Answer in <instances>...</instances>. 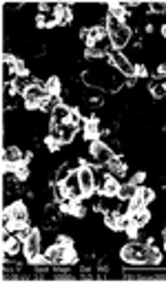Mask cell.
Wrapping results in <instances>:
<instances>
[{
	"label": "cell",
	"instance_id": "cell-1",
	"mask_svg": "<svg viewBox=\"0 0 166 283\" xmlns=\"http://www.w3.org/2000/svg\"><path fill=\"white\" fill-rule=\"evenodd\" d=\"M148 252H151V243L131 241V243H126V246L120 250V257H122V261H124V263H131V265H146Z\"/></svg>",
	"mask_w": 166,
	"mask_h": 283
},
{
	"label": "cell",
	"instance_id": "cell-2",
	"mask_svg": "<svg viewBox=\"0 0 166 283\" xmlns=\"http://www.w3.org/2000/svg\"><path fill=\"white\" fill-rule=\"evenodd\" d=\"M27 221H29V210H27V206L22 202L11 204V206L5 210V228L16 230V228H20V226H25Z\"/></svg>",
	"mask_w": 166,
	"mask_h": 283
},
{
	"label": "cell",
	"instance_id": "cell-3",
	"mask_svg": "<svg viewBox=\"0 0 166 283\" xmlns=\"http://www.w3.org/2000/svg\"><path fill=\"white\" fill-rule=\"evenodd\" d=\"M22 252H25V259L31 265L36 261H40V257H42V235H40V230H31V235L25 239V243H22Z\"/></svg>",
	"mask_w": 166,
	"mask_h": 283
},
{
	"label": "cell",
	"instance_id": "cell-4",
	"mask_svg": "<svg viewBox=\"0 0 166 283\" xmlns=\"http://www.w3.org/2000/svg\"><path fill=\"white\" fill-rule=\"evenodd\" d=\"M22 98H25L27 109H40L44 100H49L51 96H49V91H47V86H44V84H40V82H33V84H29L25 88Z\"/></svg>",
	"mask_w": 166,
	"mask_h": 283
},
{
	"label": "cell",
	"instance_id": "cell-5",
	"mask_svg": "<svg viewBox=\"0 0 166 283\" xmlns=\"http://www.w3.org/2000/svg\"><path fill=\"white\" fill-rule=\"evenodd\" d=\"M89 153H91L93 164H96V166H107V164L111 162V159L115 157L113 148H111L109 144L100 142V140H93L91 144H89Z\"/></svg>",
	"mask_w": 166,
	"mask_h": 283
},
{
	"label": "cell",
	"instance_id": "cell-6",
	"mask_svg": "<svg viewBox=\"0 0 166 283\" xmlns=\"http://www.w3.org/2000/svg\"><path fill=\"white\" fill-rule=\"evenodd\" d=\"M109 64L115 66V69L120 71L124 77H135V64L131 62L129 58H126L122 51H118V49H111L109 53Z\"/></svg>",
	"mask_w": 166,
	"mask_h": 283
},
{
	"label": "cell",
	"instance_id": "cell-7",
	"mask_svg": "<svg viewBox=\"0 0 166 283\" xmlns=\"http://www.w3.org/2000/svg\"><path fill=\"white\" fill-rule=\"evenodd\" d=\"M77 177H80V186L85 191V197H91L93 193L98 191V177H96V170L93 166H80L77 168Z\"/></svg>",
	"mask_w": 166,
	"mask_h": 283
},
{
	"label": "cell",
	"instance_id": "cell-8",
	"mask_svg": "<svg viewBox=\"0 0 166 283\" xmlns=\"http://www.w3.org/2000/svg\"><path fill=\"white\" fill-rule=\"evenodd\" d=\"M62 188H64V199H73V202H80L85 199V191L80 186V177H77V170H73L66 179L62 181Z\"/></svg>",
	"mask_w": 166,
	"mask_h": 283
},
{
	"label": "cell",
	"instance_id": "cell-9",
	"mask_svg": "<svg viewBox=\"0 0 166 283\" xmlns=\"http://www.w3.org/2000/svg\"><path fill=\"white\" fill-rule=\"evenodd\" d=\"M27 157H29V155H25L18 146H7L5 148V153H3L5 170H14V168H18V166L27 164Z\"/></svg>",
	"mask_w": 166,
	"mask_h": 283
},
{
	"label": "cell",
	"instance_id": "cell-10",
	"mask_svg": "<svg viewBox=\"0 0 166 283\" xmlns=\"http://www.w3.org/2000/svg\"><path fill=\"white\" fill-rule=\"evenodd\" d=\"M131 36H133L131 27L124 22V25H122L120 29L113 33V36H109V42H111V47H113V49H118V51H122V49H124L126 44L131 42Z\"/></svg>",
	"mask_w": 166,
	"mask_h": 283
},
{
	"label": "cell",
	"instance_id": "cell-11",
	"mask_svg": "<svg viewBox=\"0 0 166 283\" xmlns=\"http://www.w3.org/2000/svg\"><path fill=\"white\" fill-rule=\"evenodd\" d=\"M71 113H73V109L69 107V104H62V102H58L53 107L51 111V124H66V122L71 120Z\"/></svg>",
	"mask_w": 166,
	"mask_h": 283
},
{
	"label": "cell",
	"instance_id": "cell-12",
	"mask_svg": "<svg viewBox=\"0 0 166 283\" xmlns=\"http://www.w3.org/2000/svg\"><path fill=\"white\" fill-rule=\"evenodd\" d=\"M120 181H118V177H113V175H107L104 177V181H102V186H98V191L102 193V195H107V197H115L118 195V191H120Z\"/></svg>",
	"mask_w": 166,
	"mask_h": 283
},
{
	"label": "cell",
	"instance_id": "cell-13",
	"mask_svg": "<svg viewBox=\"0 0 166 283\" xmlns=\"http://www.w3.org/2000/svg\"><path fill=\"white\" fill-rule=\"evenodd\" d=\"M22 248V241L18 237H11L9 232H5V243H3V250L5 254H9V257H14V254H18Z\"/></svg>",
	"mask_w": 166,
	"mask_h": 283
},
{
	"label": "cell",
	"instance_id": "cell-14",
	"mask_svg": "<svg viewBox=\"0 0 166 283\" xmlns=\"http://www.w3.org/2000/svg\"><path fill=\"white\" fill-rule=\"evenodd\" d=\"M85 137L89 142H93V140H100V133H102V129H100V122L98 118H91V120H87L85 124Z\"/></svg>",
	"mask_w": 166,
	"mask_h": 283
},
{
	"label": "cell",
	"instance_id": "cell-15",
	"mask_svg": "<svg viewBox=\"0 0 166 283\" xmlns=\"http://www.w3.org/2000/svg\"><path fill=\"white\" fill-rule=\"evenodd\" d=\"M137 191H140V186H135L133 181H129V184H122L120 186V191H118V195H115V197H118L120 202H129V199H133L137 195Z\"/></svg>",
	"mask_w": 166,
	"mask_h": 283
},
{
	"label": "cell",
	"instance_id": "cell-16",
	"mask_svg": "<svg viewBox=\"0 0 166 283\" xmlns=\"http://www.w3.org/2000/svg\"><path fill=\"white\" fill-rule=\"evenodd\" d=\"M131 221L137 226V228H144V226L151 221V213H148V206L142 208V210H137V213H133V215H131Z\"/></svg>",
	"mask_w": 166,
	"mask_h": 283
},
{
	"label": "cell",
	"instance_id": "cell-17",
	"mask_svg": "<svg viewBox=\"0 0 166 283\" xmlns=\"http://www.w3.org/2000/svg\"><path fill=\"white\" fill-rule=\"evenodd\" d=\"M148 93H151L155 100H164L166 98V80H155V82H151Z\"/></svg>",
	"mask_w": 166,
	"mask_h": 283
},
{
	"label": "cell",
	"instance_id": "cell-18",
	"mask_svg": "<svg viewBox=\"0 0 166 283\" xmlns=\"http://www.w3.org/2000/svg\"><path fill=\"white\" fill-rule=\"evenodd\" d=\"M55 18H58V25H69V22L73 20V14H71V9L66 7V5H58Z\"/></svg>",
	"mask_w": 166,
	"mask_h": 283
},
{
	"label": "cell",
	"instance_id": "cell-19",
	"mask_svg": "<svg viewBox=\"0 0 166 283\" xmlns=\"http://www.w3.org/2000/svg\"><path fill=\"white\" fill-rule=\"evenodd\" d=\"M142 208H146V202L142 199L140 191H137V195L133 197V199H129V210H126V213L133 215V213H137V210H142Z\"/></svg>",
	"mask_w": 166,
	"mask_h": 283
},
{
	"label": "cell",
	"instance_id": "cell-20",
	"mask_svg": "<svg viewBox=\"0 0 166 283\" xmlns=\"http://www.w3.org/2000/svg\"><path fill=\"white\" fill-rule=\"evenodd\" d=\"M44 86H47V91H49V96H53V98H58V93H60V77H49L47 82H44Z\"/></svg>",
	"mask_w": 166,
	"mask_h": 283
},
{
	"label": "cell",
	"instance_id": "cell-21",
	"mask_svg": "<svg viewBox=\"0 0 166 283\" xmlns=\"http://www.w3.org/2000/svg\"><path fill=\"white\" fill-rule=\"evenodd\" d=\"M140 195H142V199L146 202V206H148V204L155 199V191L153 188H146V186H140Z\"/></svg>",
	"mask_w": 166,
	"mask_h": 283
},
{
	"label": "cell",
	"instance_id": "cell-22",
	"mask_svg": "<svg viewBox=\"0 0 166 283\" xmlns=\"http://www.w3.org/2000/svg\"><path fill=\"white\" fill-rule=\"evenodd\" d=\"M148 11H153V14H166V3H148Z\"/></svg>",
	"mask_w": 166,
	"mask_h": 283
},
{
	"label": "cell",
	"instance_id": "cell-23",
	"mask_svg": "<svg viewBox=\"0 0 166 283\" xmlns=\"http://www.w3.org/2000/svg\"><path fill=\"white\" fill-rule=\"evenodd\" d=\"M155 77L157 80H166V64H159L157 71H155Z\"/></svg>",
	"mask_w": 166,
	"mask_h": 283
},
{
	"label": "cell",
	"instance_id": "cell-24",
	"mask_svg": "<svg viewBox=\"0 0 166 283\" xmlns=\"http://www.w3.org/2000/svg\"><path fill=\"white\" fill-rule=\"evenodd\" d=\"M146 75H148L146 66H144V64H137V66H135V77H146Z\"/></svg>",
	"mask_w": 166,
	"mask_h": 283
},
{
	"label": "cell",
	"instance_id": "cell-25",
	"mask_svg": "<svg viewBox=\"0 0 166 283\" xmlns=\"http://www.w3.org/2000/svg\"><path fill=\"white\" fill-rule=\"evenodd\" d=\"M144 177H146V175H144V173H137V175H135V177H133V179H131V181H133V184H135V186H140V184H142V181H144Z\"/></svg>",
	"mask_w": 166,
	"mask_h": 283
},
{
	"label": "cell",
	"instance_id": "cell-26",
	"mask_svg": "<svg viewBox=\"0 0 166 283\" xmlns=\"http://www.w3.org/2000/svg\"><path fill=\"white\" fill-rule=\"evenodd\" d=\"M162 36H164V38H166V25H164V27H162Z\"/></svg>",
	"mask_w": 166,
	"mask_h": 283
},
{
	"label": "cell",
	"instance_id": "cell-27",
	"mask_svg": "<svg viewBox=\"0 0 166 283\" xmlns=\"http://www.w3.org/2000/svg\"><path fill=\"white\" fill-rule=\"evenodd\" d=\"M164 239H166V230H164Z\"/></svg>",
	"mask_w": 166,
	"mask_h": 283
}]
</instances>
